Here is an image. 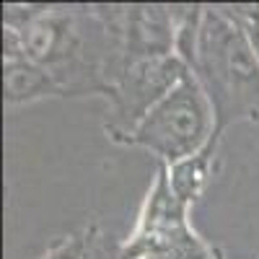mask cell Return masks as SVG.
Segmentation results:
<instances>
[{"label": "cell", "mask_w": 259, "mask_h": 259, "mask_svg": "<svg viewBox=\"0 0 259 259\" xmlns=\"http://www.w3.org/2000/svg\"><path fill=\"white\" fill-rule=\"evenodd\" d=\"M221 143H223V133L215 130L212 138L197 150L192 153L189 158H182L177 163L166 166L168 168V179H171V187L179 194V200L187 205V207H194L202 197L205 192L218 171V158H221Z\"/></svg>", "instance_id": "52a82bcc"}, {"label": "cell", "mask_w": 259, "mask_h": 259, "mask_svg": "<svg viewBox=\"0 0 259 259\" xmlns=\"http://www.w3.org/2000/svg\"><path fill=\"white\" fill-rule=\"evenodd\" d=\"M85 259H122V241H114V236L104 233L101 226L91 223V244Z\"/></svg>", "instance_id": "9c48e42d"}, {"label": "cell", "mask_w": 259, "mask_h": 259, "mask_svg": "<svg viewBox=\"0 0 259 259\" xmlns=\"http://www.w3.org/2000/svg\"><path fill=\"white\" fill-rule=\"evenodd\" d=\"M187 65L177 55L143 57L127 62L106 94L104 135L114 145H127L143 119L158 106V101L187 75Z\"/></svg>", "instance_id": "277c9868"}, {"label": "cell", "mask_w": 259, "mask_h": 259, "mask_svg": "<svg viewBox=\"0 0 259 259\" xmlns=\"http://www.w3.org/2000/svg\"><path fill=\"white\" fill-rule=\"evenodd\" d=\"M215 130L212 104L200 80L187 73L143 119L124 148H143L158 163L171 166L197 153Z\"/></svg>", "instance_id": "3957f363"}, {"label": "cell", "mask_w": 259, "mask_h": 259, "mask_svg": "<svg viewBox=\"0 0 259 259\" xmlns=\"http://www.w3.org/2000/svg\"><path fill=\"white\" fill-rule=\"evenodd\" d=\"M182 6H114V21L122 41L124 62L143 57L177 55Z\"/></svg>", "instance_id": "5b68a950"}, {"label": "cell", "mask_w": 259, "mask_h": 259, "mask_svg": "<svg viewBox=\"0 0 259 259\" xmlns=\"http://www.w3.org/2000/svg\"><path fill=\"white\" fill-rule=\"evenodd\" d=\"M189 73L205 89L215 127L259 122V57L231 6H202V24Z\"/></svg>", "instance_id": "6da1fadb"}, {"label": "cell", "mask_w": 259, "mask_h": 259, "mask_svg": "<svg viewBox=\"0 0 259 259\" xmlns=\"http://www.w3.org/2000/svg\"><path fill=\"white\" fill-rule=\"evenodd\" d=\"M3 99L8 109L29 106L45 99H65L57 80L24 55L3 57Z\"/></svg>", "instance_id": "8992f818"}, {"label": "cell", "mask_w": 259, "mask_h": 259, "mask_svg": "<svg viewBox=\"0 0 259 259\" xmlns=\"http://www.w3.org/2000/svg\"><path fill=\"white\" fill-rule=\"evenodd\" d=\"M231 11H233L236 18L241 21V26H244L251 47H254V52L259 57V3L256 6H231Z\"/></svg>", "instance_id": "30bf717a"}, {"label": "cell", "mask_w": 259, "mask_h": 259, "mask_svg": "<svg viewBox=\"0 0 259 259\" xmlns=\"http://www.w3.org/2000/svg\"><path fill=\"white\" fill-rule=\"evenodd\" d=\"M122 259H226L194 231L192 207L179 200L163 163H156L135 226L122 241Z\"/></svg>", "instance_id": "7a4b0ae2"}, {"label": "cell", "mask_w": 259, "mask_h": 259, "mask_svg": "<svg viewBox=\"0 0 259 259\" xmlns=\"http://www.w3.org/2000/svg\"><path fill=\"white\" fill-rule=\"evenodd\" d=\"M89 244H91V223L83 226L80 231L60 236L39 259H85L89 256Z\"/></svg>", "instance_id": "ba28073f"}]
</instances>
